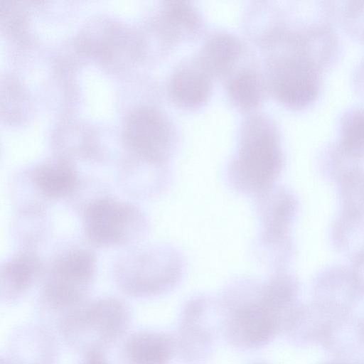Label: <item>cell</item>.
I'll return each instance as SVG.
<instances>
[{
  "mask_svg": "<svg viewBox=\"0 0 364 364\" xmlns=\"http://www.w3.org/2000/svg\"><path fill=\"white\" fill-rule=\"evenodd\" d=\"M220 331L230 346L251 351L269 345L283 331L289 313L269 283L231 287L218 302Z\"/></svg>",
  "mask_w": 364,
  "mask_h": 364,
  "instance_id": "obj_1",
  "label": "cell"
},
{
  "mask_svg": "<svg viewBox=\"0 0 364 364\" xmlns=\"http://www.w3.org/2000/svg\"><path fill=\"white\" fill-rule=\"evenodd\" d=\"M131 321L129 306L115 297H105L82 304L61 321L64 339L85 353L102 350L121 337Z\"/></svg>",
  "mask_w": 364,
  "mask_h": 364,
  "instance_id": "obj_2",
  "label": "cell"
},
{
  "mask_svg": "<svg viewBox=\"0 0 364 364\" xmlns=\"http://www.w3.org/2000/svg\"><path fill=\"white\" fill-rule=\"evenodd\" d=\"M282 156L276 132L266 119L256 117L245 126L235 169L242 189L263 191L278 173Z\"/></svg>",
  "mask_w": 364,
  "mask_h": 364,
  "instance_id": "obj_3",
  "label": "cell"
},
{
  "mask_svg": "<svg viewBox=\"0 0 364 364\" xmlns=\"http://www.w3.org/2000/svg\"><path fill=\"white\" fill-rule=\"evenodd\" d=\"M119 287L129 295L149 297L171 289L179 280L180 262L174 253L157 247L132 252L117 264Z\"/></svg>",
  "mask_w": 364,
  "mask_h": 364,
  "instance_id": "obj_4",
  "label": "cell"
},
{
  "mask_svg": "<svg viewBox=\"0 0 364 364\" xmlns=\"http://www.w3.org/2000/svg\"><path fill=\"white\" fill-rule=\"evenodd\" d=\"M97 259L90 250L75 249L58 256L46 278L42 296L54 309L73 310L83 304L94 281Z\"/></svg>",
  "mask_w": 364,
  "mask_h": 364,
  "instance_id": "obj_5",
  "label": "cell"
},
{
  "mask_svg": "<svg viewBox=\"0 0 364 364\" xmlns=\"http://www.w3.org/2000/svg\"><path fill=\"white\" fill-rule=\"evenodd\" d=\"M220 328L218 303L206 296L190 299L183 308L176 333V356L183 364H206Z\"/></svg>",
  "mask_w": 364,
  "mask_h": 364,
  "instance_id": "obj_6",
  "label": "cell"
},
{
  "mask_svg": "<svg viewBox=\"0 0 364 364\" xmlns=\"http://www.w3.org/2000/svg\"><path fill=\"white\" fill-rule=\"evenodd\" d=\"M83 225L93 245L110 247L130 243L142 235L145 220L132 204L111 198L92 201L85 208Z\"/></svg>",
  "mask_w": 364,
  "mask_h": 364,
  "instance_id": "obj_7",
  "label": "cell"
},
{
  "mask_svg": "<svg viewBox=\"0 0 364 364\" xmlns=\"http://www.w3.org/2000/svg\"><path fill=\"white\" fill-rule=\"evenodd\" d=\"M125 140L139 156L151 163L162 161L171 144V129L164 117L152 108L132 112L125 126Z\"/></svg>",
  "mask_w": 364,
  "mask_h": 364,
  "instance_id": "obj_8",
  "label": "cell"
},
{
  "mask_svg": "<svg viewBox=\"0 0 364 364\" xmlns=\"http://www.w3.org/2000/svg\"><path fill=\"white\" fill-rule=\"evenodd\" d=\"M271 84L276 97L291 107H301L314 97L317 81L311 68L298 59L279 60L271 68Z\"/></svg>",
  "mask_w": 364,
  "mask_h": 364,
  "instance_id": "obj_9",
  "label": "cell"
},
{
  "mask_svg": "<svg viewBox=\"0 0 364 364\" xmlns=\"http://www.w3.org/2000/svg\"><path fill=\"white\" fill-rule=\"evenodd\" d=\"M124 354L127 364H169L176 355L175 336L160 331H136L127 339Z\"/></svg>",
  "mask_w": 364,
  "mask_h": 364,
  "instance_id": "obj_10",
  "label": "cell"
},
{
  "mask_svg": "<svg viewBox=\"0 0 364 364\" xmlns=\"http://www.w3.org/2000/svg\"><path fill=\"white\" fill-rule=\"evenodd\" d=\"M30 178L36 190L51 200L70 196L78 185L75 169L63 159L38 165L31 171Z\"/></svg>",
  "mask_w": 364,
  "mask_h": 364,
  "instance_id": "obj_11",
  "label": "cell"
},
{
  "mask_svg": "<svg viewBox=\"0 0 364 364\" xmlns=\"http://www.w3.org/2000/svg\"><path fill=\"white\" fill-rule=\"evenodd\" d=\"M43 265L32 252H22L1 265V294L6 299H15L26 291L40 276Z\"/></svg>",
  "mask_w": 364,
  "mask_h": 364,
  "instance_id": "obj_12",
  "label": "cell"
},
{
  "mask_svg": "<svg viewBox=\"0 0 364 364\" xmlns=\"http://www.w3.org/2000/svg\"><path fill=\"white\" fill-rule=\"evenodd\" d=\"M170 93L174 102L187 108L200 105L207 100L210 84L205 72L199 69L184 68L178 70L169 84Z\"/></svg>",
  "mask_w": 364,
  "mask_h": 364,
  "instance_id": "obj_13",
  "label": "cell"
},
{
  "mask_svg": "<svg viewBox=\"0 0 364 364\" xmlns=\"http://www.w3.org/2000/svg\"><path fill=\"white\" fill-rule=\"evenodd\" d=\"M240 53V42L234 36L225 33L214 34L203 49L201 68L207 73L223 74L232 66Z\"/></svg>",
  "mask_w": 364,
  "mask_h": 364,
  "instance_id": "obj_14",
  "label": "cell"
},
{
  "mask_svg": "<svg viewBox=\"0 0 364 364\" xmlns=\"http://www.w3.org/2000/svg\"><path fill=\"white\" fill-rule=\"evenodd\" d=\"M228 92L233 102L240 108L255 107L262 97V84L255 72L245 70L236 74L228 85Z\"/></svg>",
  "mask_w": 364,
  "mask_h": 364,
  "instance_id": "obj_15",
  "label": "cell"
},
{
  "mask_svg": "<svg viewBox=\"0 0 364 364\" xmlns=\"http://www.w3.org/2000/svg\"><path fill=\"white\" fill-rule=\"evenodd\" d=\"M164 16L169 31L176 37L195 34L200 26L196 11L185 2H168Z\"/></svg>",
  "mask_w": 364,
  "mask_h": 364,
  "instance_id": "obj_16",
  "label": "cell"
},
{
  "mask_svg": "<svg viewBox=\"0 0 364 364\" xmlns=\"http://www.w3.org/2000/svg\"><path fill=\"white\" fill-rule=\"evenodd\" d=\"M80 364H109L102 350H93L84 353Z\"/></svg>",
  "mask_w": 364,
  "mask_h": 364,
  "instance_id": "obj_17",
  "label": "cell"
},
{
  "mask_svg": "<svg viewBox=\"0 0 364 364\" xmlns=\"http://www.w3.org/2000/svg\"><path fill=\"white\" fill-rule=\"evenodd\" d=\"M252 364H268V363H264V362H255V363H252Z\"/></svg>",
  "mask_w": 364,
  "mask_h": 364,
  "instance_id": "obj_18",
  "label": "cell"
},
{
  "mask_svg": "<svg viewBox=\"0 0 364 364\" xmlns=\"http://www.w3.org/2000/svg\"><path fill=\"white\" fill-rule=\"evenodd\" d=\"M1 364H11V363H9V362H7V361H3V360H1Z\"/></svg>",
  "mask_w": 364,
  "mask_h": 364,
  "instance_id": "obj_19",
  "label": "cell"
},
{
  "mask_svg": "<svg viewBox=\"0 0 364 364\" xmlns=\"http://www.w3.org/2000/svg\"><path fill=\"white\" fill-rule=\"evenodd\" d=\"M38 364H43V363H38Z\"/></svg>",
  "mask_w": 364,
  "mask_h": 364,
  "instance_id": "obj_20",
  "label": "cell"
}]
</instances>
